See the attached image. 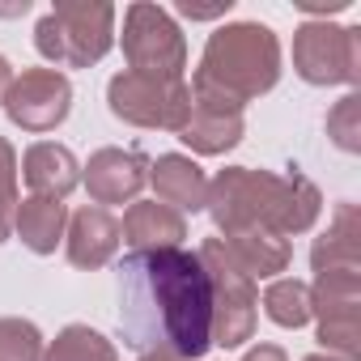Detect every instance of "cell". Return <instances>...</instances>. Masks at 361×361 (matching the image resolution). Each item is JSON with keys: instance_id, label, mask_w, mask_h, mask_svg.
<instances>
[{"instance_id": "cell-1", "label": "cell", "mask_w": 361, "mask_h": 361, "mask_svg": "<svg viewBox=\"0 0 361 361\" xmlns=\"http://www.w3.org/2000/svg\"><path fill=\"white\" fill-rule=\"evenodd\" d=\"M119 327L136 353L196 361L213 344V298L196 251H132L119 268Z\"/></svg>"}, {"instance_id": "cell-2", "label": "cell", "mask_w": 361, "mask_h": 361, "mask_svg": "<svg viewBox=\"0 0 361 361\" xmlns=\"http://www.w3.org/2000/svg\"><path fill=\"white\" fill-rule=\"evenodd\" d=\"M217 230L234 226H264L281 238L314 230L323 213V196L306 174H272L251 166H226L209 183V204Z\"/></svg>"}, {"instance_id": "cell-3", "label": "cell", "mask_w": 361, "mask_h": 361, "mask_svg": "<svg viewBox=\"0 0 361 361\" xmlns=\"http://www.w3.org/2000/svg\"><path fill=\"white\" fill-rule=\"evenodd\" d=\"M281 81V39L264 22H226L209 35L192 85H209L234 102H255Z\"/></svg>"}, {"instance_id": "cell-4", "label": "cell", "mask_w": 361, "mask_h": 361, "mask_svg": "<svg viewBox=\"0 0 361 361\" xmlns=\"http://www.w3.org/2000/svg\"><path fill=\"white\" fill-rule=\"evenodd\" d=\"M35 47L56 68H90L115 47V5L60 0L35 26Z\"/></svg>"}, {"instance_id": "cell-5", "label": "cell", "mask_w": 361, "mask_h": 361, "mask_svg": "<svg viewBox=\"0 0 361 361\" xmlns=\"http://www.w3.org/2000/svg\"><path fill=\"white\" fill-rule=\"evenodd\" d=\"M200 268L209 276V298H213V344L221 348H243L255 336V314H259V289L255 281L226 255L221 238L200 243Z\"/></svg>"}, {"instance_id": "cell-6", "label": "cell", "mask_w": 361, "mask_h": 361, "mask_svg": "<svg viewBox=\"0 0 361 361\" xmlns=\"http://www.w3.org/2000/svg\"><path fill=\"white\" fill-rule=\"evenodd\" d=\"M123 60H128V73H136V77L183 81L188 39L161 5L136 0V5L123 9Z\"/></svg>"}, {"instance_id": "cell-7", "label": "cell", "mask_w": 361, "mask_h": 361, "mask_svg": "<svg viewBox=\"0 0 361 361\" xmlns=\"http://www.w3.org/2000/svg\"><path fill=\"white\" fill-rule=\"evenodd\" d=\"M293 73L306 85H357L361 30L336 22H302L293 30Z\"/></svg>"}, {"instance_id": "cell-8", "label": "cell", "mask_w": 361, "mask_h": 361, "mask_svg": "<svg viewBox=\"0 0 361 361\" xmlns=\"http://www.w3.org/2000/svg\"><path fill=\"white\" fill-rule=\"evenodd\" d=\"M106 106L115 119L132 128H166L178 132L192 115V85L188 81H153L136 73H115L106 81Z\"/></svg>"}, {"instance_id": "cell-9", "label": "cell", "mask_w": 361, "mask_h": 361, "mask_svg": "<svg viewBox=\"0 0 361 361\" xmlns=\"http://www.w3.org/2000/svg\"><path fill=\"white\" fill-rule=\"evenodd\" d=\"M0 106H5L9 123L22 132H35V136L56 132L73 111V81L60 68H22L13 73V85Z\"/></svg>"}, {"instance_id": "cell-10", "label": "cell", "mask_w": 361, "mask_h": 361, "mask_svg": "<svg viewBox=\"0 0 361 361\" xmlns=\"http://www.w3.org/2000/svg\"><path fill=\"white\" fill-rule=\"evenodd\" d=\"M243 111H247L243 102H234L209 85H192V115L174 136L200 157H221L234 145H243V132H247Z\"/></svg>"}, {"instance_id": "cell-11", "label": "cell", "mask_w": 361, "mask_h": 361, "mask_svg": "<svg viewBox=\"0 0 361 361\" xmlns=\"http://www.w3.org/2000/svg\"><path fill=\"white\" fill-rule=\"evenodd\" d=\"M81 170H85L81 183H85L90 200L98 209H106V204H132L140 196V188L149 183V157L136 153V149H115V145L90 153V161Z\"/></svg>"}, {"instance_id": "cell-12", "label": "cell", "mask_w": 361, "mask_h": 361, "mask_svg": "<svg viewBox=\"0 0 361 361\" xmlns=\"http://www.w3.org/2000/svg\"><path fill=\"white\" fill-rule=\"evenodd\" d=\"M119 217L111 209H98V204H85L68 217V230H64V251H68V264L73 268H106L119 251Z\"/></svg>"}, {"instance_id": "cell-13", "label": "cell", "mask_w": 361, "mask_h": 361, "mask_svg": "<svg viewBox=\"0 0 361 361\" xmlns=\"http://www.w3.org/2000/svg\"><path fill=\"white\" fill-rule=\"evenodd\" d=\"M217 238H221L226 255L251 281H276V272H285L289 259H293L289 238H281V234H272L264 226H234V230H221Z\"/></svg>"}, {"instance_id": "cell-14", "label": "cell", "mask_w": 361, "mask_h": 361, "mask_svg": "<svg viewBox=\"0 0 361 361\" xmlns=\"http://www.w3.org/2000/svg\"><path fill=\"white\" fill-rule=\"evenodd\" d=\"M149 183L157 192V204L174 213H200L209 204V178L188 153H161L157 161H149Z\"/></svg>"}, {"instance_id": "cell-15", "label": "cell", "mask_w": 361, "mask_h": 361, "mask_svg": "<svg viewBox=\"0 0 361 361\" xmlns=\"http://www.w3.org/2000/svg\"><path fill=\"white\" fill-rule=\"evenodd\" d=\"M22 178L35 196H47V200H68L81 183V161L73 157L68 145H56V140H39L22 153Z\"/></svg>"}, {"instance_id": "cell-16", "label": "cell", "mask_w": 361, "mask_h": 361, "mask_svg": "<svg viewBox=\"0 0 361 361\" xmlns=\"http://www.w3.org/2000/svg\"><path fill=\"white\" fill-rule=\"evenodd\" d=\"M119 238L132 251H174L188 238V221L183 213H174L157 200H132L119 221Z\"/></svg>"}, {"instance_id": "cell-17", "label": "cell", "mask_w": 361, "mask_h": 361, "mask_svg": "<svg viewBox=\"0 0 361 361\" xmlns=\"http://www.w3.org/2000/svg\"><path fill=\"white\" fill-rule=\"evenodd\" d=\"M310 268L314 272H331V268H361V221H357V204H336L327 230L314 238L310 247Z\"/></svg>"}, {"instance_id": "cell-18", "label": "cell", "mask_w": 361, "mask_h": 361, "mask_svg": "<svg viewBox=\"0 0 361 361\" xmlns=\"http://www.w3.org/2000/svg\"><path fill=\"white\" fill-rule=\"evenodd\" d=\"M68 230V204L64 200H47V196H26L18 200L13 213V234L35 251V255H51L64 243Z\"/></svg>"}, {"instance_id": "cell-19", "label": "cell", "mask_w": 361, "mask_h": 361, "mask_svg": "<svg viewBox=\"0 0 361 361\" xmlns=\"http://www.w3.org/2000/svg\"><path fill=\"white\" fill-rule=\"evenodd\" d=\"M43 361H119V348L90 323H68L47 348Z\"/></svg>"}, {"instance_id": "cell-20", "label": "cell", "mask_w": 361, "mask_h": 361, "mask_svg": "<svg viewBox=\"0 0 361 361\" xmlns=\"http://www.w3.org/2000/svg\"><path fill=\"white\" fill-rule=\"evenodd\" d=\"M264 314L276 327H293V331L306 327L310 323V285L298 276H276L264 289Z\"/></svg>"}, {"instance_id": "cell-21", "label": "cell", "mask_w": 361, "mask_h": 361, "mask_svg": "<svg viewBox=\"0 0 361 361\" xmlns=\"http://www.w3.org/2000/svg\"><path fill=\"white\" fill-rule=\"evenodd\" d=\"M43 331L30 319L5 314L0 319V361H43Z\"/></svg>"}, {"instance_id": "cell-22", "label": "cell", "mask_w": 361, "mask_h": 361, "mask_svg": "<svg viewBox=\"0 0 361 361\" xmlns=\"http://www.w3.org/2000/svg\"><path fill=\"white\" fill-rule=\"evenodd\" d=\"M327 136L344 153H361V94L348 90L331 111H327Z\"/></svg>"}, {"instance_id": "cell-23", "label": "cell", "mask_w": 361, "mask_h": 361, "mask_svg": "<svg viewBox=\"0 0 361 361\" xmlns=\"http://www.w3.org/2000/svg\"><path fill=\"white\" fill-rule=\"evenodd\" d=\"M13 213H18V153L0 136V243L13 234Z\"/></svg>"}, {"instance_id": "cell-24", "label": "cell", "mask_w": 361, "mask_h": 361, "mask_svg": "<svg viewBox=\"0 0 361 361\" xmlns=\"http://www.w3.org/2000/svg\"><path fill=\"white\" fill-rule=\"evenodd\" d=\"M293 5H298L302 13H310V22H327L331 13H344L353 0H293Z\"/></svg>"}, {"instance_id": "cell-25", "label": "cell", "mask_w": 361, "mask_h": 361, "mask_svg": "<svg viewBox=\"0 0 361 361\" xmlns=\"http://www.w3.org/2000/svg\"><path fill=\"white\" fill-rule=\"evenodd\" d=\"M234 9V0H217V5H192V0H183L178 5V13L192 18V22H213V18H226Z\"/></svg>"}, {"instance_id": "cell-26", "label": "cell", "mask_w": 361, "mask_h": 361, "mask_svg": "<svg viewBox=\"0 0 361 361\" xmlns=\"http://www.w3.org/2000/svg\"><path fill=\"white\" fill-rule=\"evenodd\" d=\"M243 361H289V357H285L281 344H255V348L243 353Z\"/></svg>"}, {"instance_id": "cell-27", "label": "cell", "mask_w": 361, "mask_h": 361, "mask_svg": "<svg viewBox=\"0 0 361 361\" xmlns=\"http://www.w3.org/2000/svg\"><path fill=\"white\" fill-rule=\"evenodd\" d=\"M9 85H13V64L0 56V102H5V94H9Z\"/></svg>"}, {"instance_id": "cell-28", "label": "cell", "mask_w": 361, "mask_h": 361, "mask_svg": "<svg viewBox=\"0 0 361 361\" xmlns=\"http://www.w3.org/2000/svg\"><path fill=\"white\" fill-rule=\"evenodd\" d=\"M140 361H183V357L170 353V348H149V353H140Z\"/></svg>"}, {"instance_id": "cell-29", "label": "cell", "mask_w": 361, "mask_h": 361, "mask_svg": "<svg viewBox=\"0 0 361 361\" xmlns=\"http://www.w3.org/2000/svg\"><path fill=\"white\" fill-rule=\"evenodd\" d=\"M302 361H340V357H331V353H310V357H302Z\"/></svg>"}]
</instances>
